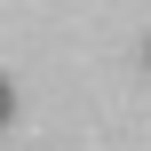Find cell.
<instances>
[{"label":"cell","instance_id":"obj_1","mask_svg":"<svg viewBox=\"0 0 151 151\" xmlns=\"http://www.w3.org/2000/svg\"><path fill=\"white\" fill-rule=\"evenodd\" d=\"M8 119H16V88L0 80V127H8Z\"/></svg>","mask_w":151,"mask_h":151},{"label":"cell","instance_id":"obj_2","mask_svg":"<svg viewBox=\"0 0 151 151\" xmlns=\"http://www.w3.org/2000/svg\"><path fill=\"white\" fill-rule=\"evenodd\" d=\"M143 56H151V48H143Z\"/></svg>","mask_w":151,"mask_h":151}]
</instances>
